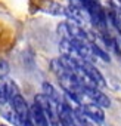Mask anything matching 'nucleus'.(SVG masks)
<instances>
[{
  "mask_svg": "<svg viewBox=\"0 0 121 126\" xmlns=\"http://www.w3.org/2000/svg\"><path fill=\"white\" fill-rule=\"evenodd\" d=\"M81 89H83V94L89 102H95L96 105H99L102 108H108L111 105V99L99 88H83L81 86Z\"/></svg>",
  "mask_w": 121,
  "mask_h": 126,
  "instance_id": "nucleus-1",
  "label": "nucleus"
},
{
  "mask_svg": "<svg viewBox=\"0 0 121 126\" xmlns=\"http://www.w3.org/2000/svg\"><path fill=\"white\" fill-rule=\"evenodd\" d=\"M9 102H11L12 108L15 110V113H16V116H18V119H19V122H21V123L30 119V107H28V104H27L25 98H24L21 94L15 95Z\"/></svg>",
  "mask_w": 121,
  "mask_h": 126,
  "instance_id": "nucleus-2",
  "label": "nucleus"
},
{
  "mask_svg": "<svg viewBox=\"0 0 121 126\" xmlns=\"http://www.w3.org/2000/svg\"><path fill=\"white\" fill-rule=\"evenodd\" d=\"M80 64H81V67H83V70H84V73L89 76V79L99 88V89H102V88H105L106 86V82H105V77L102 76V73L93 65V62H89V61H80Z\"/></svg>",
  "mask_w": 121,
  "mask_h": 126,
  "instance_id": "nucleus-3",
  "label": "nucleus"
},
{
  "mask_svg": "<svg viewBox=\"0 0 121 126\" xmlns=\"http://www.w3.org/2000/svg\"><path fill=\"white\" fill-rule=\"evenodd\" d=\"M80 110H81L84 114H87L89 117L97 120L99 123H102V122L105 120V111H103V108L99 107V105H96L95 102H84V104L80 107Z\"/></svg>",
  "mask_w": 121,
  "mask_h": 126,
  "instance_id": "nucleus-4",
  "label": "nucleus"
},
{
  "mask_svg": "<svg viewBox=\"0 0 121 126\" xmlns=\"http://www.w3.org/2000/svg\"><path fill=\"white\" fill-rule=\"evenodd\" d=\"M71 116H73V120H74V123L77 126H102V123H99L97 120L89 117L80 108L78 110H71Z\"/></svg>",
  "mask_w": 121,
  "mask_h": 126,
  "instance_id": "nucleus-5",
  "label": "nucleus"
},
{
  "mask_svg": "<svg viewBox=\"0 0 121 126\" xmlns=\"http://www.w3.org/2000/svg\"><path fill=\"white\" fill-rule=\"evenodd\" d=\"M30 120L34 126H50L49 120L46 117V114L41 111V108L36 104H33L30 107Z\"/></svg>",
  "mask_w": 121,
  "mask_h": 126,
  "instance_id": "nucleus-6",
  "label": "nucleus"
},
{
  "mask_svg": "<svg viewBox=\"0 0 121 126\" xmlns=\"http://www.w3.org/2000/svg\"><path fill=\"white\" fill-rule=\"evenodd\" d=\"M41 9H43L46 14L55 15V16H67V18H68V11H67V8H64L60 3L52 2V0L46 2V3L41 6Z\"/></svg>",
  "mask_w": 121,
  "mask_h": 126,
  "instance_id": "nucleus-7",
  "label": "nucleus"
},
{
  "mask_svg": "<svg viewBox=\"0 0 121 126\" xmlns=\"http://www.w3.org/2000/svg\"><path fill=\"white\" fill-rule=\"evenodd\" d=\"M43 94L50 99V101H53V102H64V96H60L59 95V92L50 85V83H47V82H44L43 83Z\"/></svg>",
  "mask_w": 121,
  "mask_h": 126,
  "instance_id": "nucleus-8",
  "label": "nucleus"
},
{
  "mask_svg": "<svg viewBox=\"0 0 121 126\" xmlns=\"http://www.w3.org/2000/svg\"><path fill=\"white\" fill-rule=\"evenodd\" d=\"M2 116H3L6 120H9L11 123H13L15 126H21V122H19V119H18V116H16L15 110L12 108L11 102L5 104V105L2 107Z\"/></svg>",
  "mask_w": 121,
  "mask_h": 126,
  "instance_id": "nucleus-9",
  "label": "nucleus"
},
{
  "mask_svg": "<svg viewBox=\"0 0 121 126\" xmlns=\"http://www.w3.org/2000/svg\"><path fill=\"white\" fill-rule=\"evenodd\" d=\"M9 73V64L5 59H0V79H5Z\"/></svg>",
  "mask_w": 121,
  "mask_h": 126,
  "instance_id": "nucleus-10",
  "label": "nucleus"
},
{
  "mask_svg": "<svg viewBox=\"0 0 121 126\" xmlns=\"http://www.w3.org/2000/svg\"><path fill=\"white\" fill-rule=\"evenodd\" d=\"M111 12L114 14H121V0H109Z\"/></svg>",
  "mask_w": 121,
  "mask_h": 126,
  "instance_id": "nucleus-11",
  "label": "nucleus"
},
{
  "mask_svg": "<svg viewBox=\"0 0 121 126\" xmlns=\"http://www.w3.org/2000/svg\"><path fill=\"white\" fill-rule=\"evenodd\" d=\"M21 126H34V125H33V123H31V120L28 119V120H25V122H22V123H21Z\"/></svg>",
  "mask_w": 121,
  "mask_h": 126,
  "instance_id": "nucleus-12",
  "label": "nucleus"
},
{
  "mask_svg": "<svg viewBox=\"0 0 121 126\" xmlns=\"http://www.w3.org/2000/svg\"><path fill=\"white\" fill-rule=\"evenodd\" d=\"M0 126H9V125H5V123H3V125H0Z\"/></svg>",
  "mask_w": 121,
  "mask_h": 126,
  "instance_id": "nucleus-13",
  "label": "nucleus"
}]
</instances>
